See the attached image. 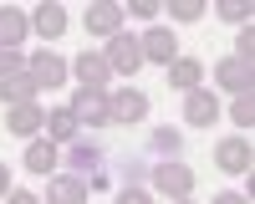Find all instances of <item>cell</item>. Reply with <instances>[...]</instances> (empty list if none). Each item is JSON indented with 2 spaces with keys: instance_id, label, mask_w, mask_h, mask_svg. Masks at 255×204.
<instances>
[{
  "instance_id": "25",
  "label": "cell",
  "mask_w": 255,
  "mask_h": 204,
  "mask_svg": "<svg viewBox=\"0 0 255 204\" xmlns=\"http://www.w3.org/2000/svg\"><path fill=\"white\" fill-rule=\"evenodd\" d=\"M250 56H255V26H245L235 36V61H250Z\"/></svg>"
},
{
  "instance_id": "9",
  "label": "cell",
  "mask_w": 255,
  "mask_h": 204,
  "mask_svg": "<svg viewBox=\"0 0 255 204\" xmlns=\"http://www.w3.org/2000/svg\"><path fill=\"white\" fill-rule=\"evenodd\" d=\"M215 82H220V87L225 92H250V82H255V72H250V61H235V56H225L220 61V67H215Z\"/></svg>"
},
{
  "instance_id": "29",
  "label": "cell",
  "mask_w": 255,
  "mask_h": 204,
  "mask_svg": "<svg viewBox=\"0 0 255 204\" xmlns=\"http://www.w3.org/2000/svg\"><path fill=\"white\" fill-rule=\"evenodd\" d=\"M133 15H143V20H153V15H158V5H153V0H133Z\"/></svg>"
},
{
  "instance_id": "22",
  "label": "cell",
  "mask_w": 255,
  "mask_h": 204,
  "mask_svg": "<svg viewBox=\"0 0 255 204\" xmlns=\"http://www.w3.org/2000/svg\"><path fill=\"white\" fill-rule=\"evenodd\" d=\"M220 15L235 20V26H250V5H245V0H220Z\"/></svg>"
},
{
  "instance_id": "28",
  "label": "cell",
  "mask_w": 255,
  "mask_h": 204,
  "mask_svg": "<svg viewBox=\"0 0 255 204\" xmlns=\"http://www.w3.org/2000/svg\"><path fill=\"white\" fill-rule=\"evenodd\" d=\"M5 204H41V199H36L31 189H10V194H5Z\"/></svg>"
},
{
  "instance_id": "23",
  "label": "cell",
  "mask_w": 255,
  "mask_h": 204,
  "mask_svg": "<svg viewBox=\"0 0 255 204\" xmlns=\"http://www.w3.org/2000/svg\"><path fill=\"white\" fill-rule=\"evenodd\" d=\"M15 72H26V61H20V51L0 46V82H5V77H15Z\"/></svg>"
},
{
  "instance_id": "14",
  "label": "cell",
  "mask_w": 255,
  "mask_h": 204,
  "mask_svg": "<svg viewBox=\"0 0 255 204\" xmlns=\"http://www.w3.org/2000/svg\"><path fill=\"white\" fill-rule=\"evenodd\" d=\"M31 26L46 36V41H56L61 31H67V10H61L56 0H41V5H36V15H31Z\"/></svg>"
},
{
  "instance_id": "15",
  "label": "cell",
  "mask_w": 255,
  "mask_h": 204,
  "mask_svg": "<svg viewBox=\"0 0 255 204\" xmlns=\"http://www.w3.org/2000/svg\"><path fill=\"white\" fill-rule=\"evenodd\" d=\"M41 122H46V112H41L36 102H20V107H10V112H5V128H10L15 138H31Z\"/></svg>"
},
{
  "instance_id": "21",
  "label": "cell",
  "mask_w": 255,
  "mask_h": 204,
  "mask_svg": "<svg viewBox=\"0 0 255 204\" xmlns=\"http://www.w3.org/2000/svg\"><path fill=\"white\" fill-rule=\"evenodd\" d=\"M168 15H174V20H199L204 5H199V0H168Z\"/></svg>"
},
{
  "instance_id": "17",
  "label": "cell",
  "mask_w": 255,
  "mask_h": 204,
  "mask_svg": "<svg viewBox=\"0 0 255 204\" xmlns=\"http://www.w3.org/2000/svg\"><path fill=\"white\" fill-rule=\"evenodd\" d=\"M41 87H36V77L31 72H15V77H5L0 82V102H10V107H20V102H31Z\"/></svg>"
},
{
  "instance_id": "2",
  "label": "cell",
  "mask_w": 255,
  "mask_h": 204,
  "mask_svg": "<svg viewBox=\"0 0 255 204\" xmlns=\"http://www.w3.org/2000/svg\"><path fill=\"white\" fill-rule=\"evenodd\" d=\"M138 46H143V61H158V67H174V61L184 56L179 51V36L168 31V26H148L138 36Z\"/></svg>"
},
{
  "instance_id": "10",
  "label": "cell",
  "mask_w": 255,
  "mask_h": 204,
  "mask_svg": "<svg viewBox=\"0 0 255 204\" xmlns=\"http://www.w3.org/2000/svg\"><path fill=\"white\" fill-rule=\"evenodd\" d=\"M67 158H72L77 179H82V174L92 179V174L102 169V143H97V138H72V153H67Z\"/></svg>"
},
{
  "instance_id": "11",
  "label": "cell",
  "mask_w": 255,
  "mask_h": 204,
  "mask_svg": "<svg viewBox=\"0 0 255 204\" xmlns=\"http://www.w3.org/2000/svg\"><path fill=\"white\" fill-rule=\"evenodd\" d=\"M220 117V102L209 97V92H184V122H194V128H204V122H215Z\"/></svg>"
},
{
  "instance_id": "32",
  "label": "cell",
  "mask_w": 255,
  "mask_h": 204,
  "mask_svg": "<svg viewBox=\"0 0 255 204\" xmlns=\"http://www.w3.org/2000/svg\"><path fill=\"white\" fill-rule=\"evenodd\" d=\"M179 204H189V199H179Z\"/></svg>"
},
{
  "instance_id": "4",
  "label": "cell",
  "mask_w": 255,
  "mask_h": 204,
  "mask_svg": "<svg viewBox=\"0 0 255 204\" xmlns=\"http://www.w3.org/2000/svg\"><path fill=\"white\" fill-rule=\"evenodd\" d=\"M77 122H108V92L102 87H77V97L67 102Z\"/></svg>"
},
{
  "instance_id": "6",
  "label": "cell",
  "mask_w": 255,
  "mask_h": 204,
  "mask_svg": "<svg viewBox=\"0 0 255 204\" xmlns=\"http://www.w3.org/2000/svg\"><path fill=\"white\" fill-rule=\"evenodd\" d=\"M26 72L36 77V87H61V82H67V61H61L56 51H36L26 61Z\"/></svg>"
},
{
  "instance_id": "24",
  "label": "cell",
  "mask_w": 255,
  "mask_h": 204,
  "mask_svg": "<svg viewBox=\"0 0 255 204\" xmlns=\"http://www.w3.org/2000/svg\"><path fill=\"white\" fill-rule=\"evenodd\" d=\"M230 117H235V122H245V128L255 122V102H250V92H240V97H235V107H230Z\"/></svg>"
},
{
  "instance_id": "20",
  "label": "cell",
  "mask_w": 255,
  "mask_h": 204,
  "mask_svg": "<svg viewBox=\"0 0 255 204\" xmlns=\"http://www.w3.org/2000/svg\"><path fill=\"white\" fill-rule=\"evenodd\" d=\"M26 169H31V174H51V169H56V143H51V138H41V143L26 148Z\"/></svg>"
},
{
  "instance_id": "31",
  "label": "cell",
  "mask_w": 255,
  "mask_h": 204,
  "mask_svg": "<svg viewBox=\"0 0 255 204\" xmlns=\"http://www.w3.org/2000/svg\"><path fill=\"white\" fill-rule=\"evenodd\" d=\"M0 194H10V169L0 163Z\"/></svg>"
},
{
  "instance_id": "5",
  "label": "cell",
  "mask_w": 255,
  "mask_h": 204,
  "mask_svg": "<svg viewBox=\"0 0 255 204\" xmlns=\"http://www.w3.org/2000/svg\"><path fill=\"white\" fill-rule=\"evenodd\" d=\"M148 117V97L133 92V87H123L118 97H108V122H143Z\"/></svg>"
},
{
  "instance_id": "8",
  "label": "cell",
  "mask_w": 255,
  "mask_h": 204,
  "mask_svg": "<svg viewBox=\"0 0 255 204\" xmlns=\"http://www.w3.org/2000/svg\"><path fill=\"white\" fill-rule=\"evenodd\" d=\"M250 138H225L220 143V148H215V163H220V169L225 174H250Z\"/></svg>"
},
{
  "instance_id": "27",
  "label": "cell",
  "mask_w": 255,
  "mask_h": 204,
  "mask_svg": "<svg viewBox=\"0 0 255 204\" xmlns=\"http://www.w3.org/2000/svg\"><path fill=\"white\" fill-rule=\"evenodd\" d=\"M118 204H153L148 189H118Z\"/></svg>"
},
{
  "instance_id": "18",
  "label": "cell",
  "mask_w": 255,
  "mask_h": 204,
  "mask_svg": "<svg viewBox=\"0 0 255 204\" xmlns=\"http://www.w3.org/2000/svg\"><path fill=\"white\" fill-rule=\"evenodd\" d=\"M199 77H204V61H199V56H179L174 67H168V82H174L179 92H194Z\"/></svg>"
},
{
  "instance_id": "16",
  "label": "cell",
  "mask_w": 255,
  "mask_h": 204,
  "mask_svg": "<svg viewBox=\"0 0 255 204\" xmlns=\"http://www.w3.org/2000/svg\"><path fill=\"white\" fill-rule=\"evenodd\" d=\"M72 72L82 77V87H102L113 72H108V61H102V51H82L77 61H72Z\"/></svg>"
},
{
  "instance_id": "1",
  "label": "cell",
  "mask_w": 255,
  "mask_h": 204,
  "mask_svg": "<svg viewBox=\"0 0 255 204\" xmlns=\"http://www.w3.org/2000/svg\"><path fill=\"white\" fill-rule=\"evenodd\" d=\"M102 61H108V72L133 77V72L143 67V46H138V36H128V31L108 36V51H102Z\"/></svg>"
},
{
  "instance_id": "7",
  "label": "cell",
  "mask_w": 255,
  "mask_h": 204,
  "mask_svg": "<svg viewBox=\"0 0 255 204\" xmlns=\"http://www.w3.org/2000/svg\"><path fill=\"white\" fill-rule=\"evenodd\" d=\"M87 31H97V36H118L123 31V5L118 0H97V5H87Z\"/></svg>"
},
{
  "instance_id": "26",
  "label": "cell",
  "mask_w": 255,
  "mask_h": 204,
  "mask_svg": "<svg viewBox=\"0 0 255 204\" xmlns=\"http://www.w3.org/2000/svg\"><path fill=\"white\" fill-rule=\"evenodd\" d=\"M153 148L158 153H179V133L174 128H153Z\"/></svg>"
},
{
  "instance_id": "3",
  "label": "cell",
  "mask_w": 255,
  "mask_h": 204,
  "mask_svg": "<svg viewBox=\"0 0 255 204\" xmlns=\"http://www.w3.org/2000/svg\"><path fill=\"white\" fill-rule=\"evenodd\" d=\"M153 184L163 194H174V199H189V194H194V169H189V163H174V158L153 163Z\"/></svg>"
},
{
  "instance_id": "13",
  "label": "cell",
  "mask_w": 255,
  "mask_h": 204,
  "mask_svg": "<svg viewBox=\"0 0 255 204\" xmlns=\"http://www.w3.org/2000/svg\"><path fill=\"white\" fill-rule=\"evenodd\" d=\"M26 31H31V20H26V15H20L15 5H0V46L20 51V41H26Z\"/></svg>"
},
{
  "instance_id": "30",
  "label": "cell",
  "mask_w": 255,
  "mask_h": 204,
  "mask_svg": "<svg viewBox=\"0 0 255 204\" xmlns=\"http://www.w3.org/2000/svg\"><path fill=\"white\" fill-rule=\"evenodd\" d=\"M215 204H250L245 194H235V189H225V194H215Z\"/></svg>"
},
{
  "instance_id": "19",
  "label": "cell",
  "mask_w": 255,
  "mask_h": 204,
  "mask_svg": "<svg viewBox=\"0 0 255 204\" xmlns=\"http://www.w3.org/2000/svg\"><path fill=\"white\" fill-rule=\"evenodd\" d=\"M77 128H82V122L72 117V107H51V112H46V138H51V143H72Z\"/></svg>"
},
{
  "instance_id": "12",
  "label": "cell",
  "mask_w": 255,
  "mask_h": 204,
  "mask_svg": "<svg viewBox=\"0 0 255 204\" xmlns=\"http://www.w3.org/2000/svg\"><path fill=\"white\" fill-rule=\"evenodd\" d=\"M46 204H87V179H77V174H61V179H51Z\"/></svg>"
}]
</instances>
